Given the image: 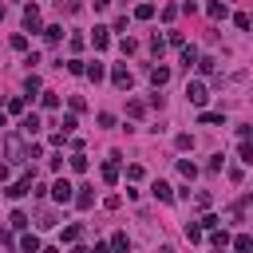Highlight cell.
I'll return each instance as SVG.
<instances>
[{
    "instance_id": "cell-31",
    "label": "cell",
    "mask_w": 253,
    "mask_h": 253,
    "mask_svg": "<svg viewBox=\"0 0 253 253\" xmlns=\"http://www.w3.org/2000/svg\"><path fill=\"white\" fill-rule=\"evenodd\" d=\"M134 16H138V20H150V16H154V4H138Z\"/></svg>"
},
{
    "instance_id": "cell-29",
    "label": "cell",
    "mask_w": 253,
    "mask_h": 253,
    "mask_svg": "<svg viewBox=\"0 0 253 253\" xmlns=\"http://www.w3.org/2000/svg\"><path fill=\"white\" fill-rule=\"evenodd\" d=\"M178 170H182V174H186V178H194V174H198V166H194V162H190V158H178Z\"/></svg>"
},
{
    "instance_id": "cell-32",
    "label": "cell",
    "mask_w": 253,
    "mask_h": 253,
    "mask_svg": "<svg viewBox=\"0 0 253 253\" xmlns=\"http://www.w3.org/2000/svg\"><path fill=\"white\" fill-rule=\"evenodd\" d=\"M178 12H182L178 4H166V8H162V20H166V24H170V20H178Z\"/></svg>"
},
{
    "instance_id": "cell-18",
    "label": "cell",
    "mask_w": 253,
    "mask_h": 253,
    "mask_svg": "<svg viewBox=\"0 0 253 253\" xmlns=\"http://www.w3.org/2000/svg\"><path fill=\"white\" fill-rule=\"evenodd\" d=\"M126 249H130L126 233H115V237H111V253H126Z\"/></svg>"
},
{
    "instance_id": "cell-34",
    "label": "cell",
    "mask_w": 253,
    "mask_h": 253,
    "mask_svg": "<svg viewBox=\"0 0 253 253\" xmlns=\"http://www.w3.org/2000/svg\"><path fill=\"white\" fill-rule=\"evenodd\" d=\"M202 123H210V126H217V123H221V111H202Z\"/></svg>"
},
{
    "instance_id": "cell-15",
    "label": "cell",
    "mask_w": 253,
    "mask_h": 253,
    "mask_svg": "<svg viewBox=\"0 0 253 253\" xmlns=\"http://www.w3.org/2000/svg\"><path fill=\"white\" fill-rule=\"evenodd\" d=\"M67 166H71L75 174H83V170H87V158H83V150H75V154L67 158Z\"/></svg>"
},
{
    "instance_id": "cell-47",
    "label": "cell",
    "mask_w": 253,
    "mask_h": 253,
    "mask_svg": "<svg viewBox=\"0 0 253 253\" xmlns=\"http://www.w3.org/2000/svg\"><path fill=\"white\" fill-rule=\"evenodd\" d=\"M71 253H91V249H87V245H75V249H71Z\"/></svg>"
},
{
    "instance_id": "cell-30",
    "label": "cell",
    "mask_w": 253,
    "mask_h": 253,
    "mask_svg": "<svg viewBox=\"0 0 253 253\" xmlns=\"http://www.w3.org/2000/svg\"><path fill=\"white\" fill-rule=\"evenodd\" d=\"M28 225V213L24 210H12V229H24Z\"/></svg>"
},
{
    "instance_id": "cell-24",
    "label": "cell",
    "mask_w": 253,
    "mask_h": 253,
    "mask_svg": "<svg viewBox=\"0 0 253 253\" xmlns=\"http://www.w3.org/2000/svg\"><path fill=\"white\" fill-rule=\"evenodd\" d=\"M198 67H202V71H210V75H213V71H217V59H213V55H198Z\"/></svg>"
},
{
    "instance_id": "cell-48",
    "label": "cell",
    "mask_w": 253,
    "mask_h": 253,
    "mask_svg": "<svg viewBox=\"0 0 253 253\" xmlns=\"http://www.w3.org/2000/svg\"><path fill=\"white\" fill-rule=\"evenodd\" d=\"M4 126H8V115H4V111H0V130H4Z\"/></svg>"
},
{
    "instance_id": "cell-10",
    "label": "cell",
    "mask_w": 253,
    "mask_h": 253,
    "mask_svg": "<svg viewBox=\"0 0 253 253\" xmlns=\"http://www.w3.org/2000/svg\"><path fill=\"white\" fill-rule=\"evenodd\" d=\"M150 190H154V198H158V202H174V190H170V182H162V178H158Z\"/></svg>"
},
{
    "instance_id": "cell-36",
    "label": "cell",
    "mask_w": 253,
    "mask_h": 253,
    "mask_svg": "<svg viewBox=\"0 0 253 253\" xmlns=\"http://www.w3.org/2000/svg\"><path fill=\"white\" fill-rule=\"evenodd\" d=\"M217 225H221L217 213H206V217H202V229H217Z\"/></svg>"
},
{
    "instance_id": "cell-17",
    "label": "cell",
    "mask_w": 253,
    "mask_h": 253,
    "mask_svg": "<svg viewBox=\"0 0 253 253\" xmlns=\"http://www.w3.org/2000/svg\"><path fill=\"white\" fill-rule=\"evenodd\" d=\"M233 249H237V253H249V249H253V237H249V233H237V237H233Z\"/></svg>"
},
{
    "instance_id": "cell-37",
    "label": "cell",
    "mask_w": 253,
    "mask_h": 253,
    "mask_svg": "<svg viewBox=\"0 0 253 253\" xmlns=\"http://www.w3.org/2000/svg\"><path fill=\"white\" fill-rule=\"evenodd\" d=\"M40 225H43V229H51V225H55V213H51V210H43V213H40Z\"/></svg>"
},
{
    "instance_id": "cell-4",
    "label": "cell",
    "mask_w": 253,
    "mask_h": 253,
    "mask_svg": "<svg viewBox=\"0 0 253 253\" xmlns=\"http://www.w3.org/2000/svg\"><path fill=\"white\" fill-rule=\"evenodd\" d=\"M24 28H28V32H43V24H40V8H36V4L24 8Z\"/></svg>"
},
{
    "instance_id": "cell-11",
    "label": "cell",
    "mask_w": 253,
    "mask_h": 253,
    "mask_svg": "<svg viewBox=\"0 0 253 253\" xmlns=\"http://www.w3.org/2000/svg\"><path fill=\"white\" fill-rule=\"evenodd\" d=\"M206 12H210V20H225V16H229V8H225L221 0H210V4H206Z\"/></svg>"
},
{
    "instance_id": "cell-25",
    "label": "cell",
    "mask_w": 253,
    "mask_h": 253,
    "mask_svg": "<svg viewBox=\"0 0 253 253\" xmlns=\"http://www.w3.org/2000/svg\"><path fill=\"white\" fill-rule=\"evenodd\" d=\"M24 91H28V95H36V91H43V83H40V75H28V79H24Z\"/></svg>"
},
{
    "instance_id": "cell-5",
    "label": "cell",
    "mask_w": 253,
    "mask_h": 253,
    "mask_svg": "<svg viewBox=\"0 0 253 253\" xmlns=\"http://www.w3.org/2000/svg\"><path fill=\"white\" fill-rule=\"evenodd\" d=\"M20 134H24V138H36V134H40V115H24V119H20Z\"/></svg>"
},
{
    "instance_id": "cell-45",
    "label": "cell",
    "mask_w": 253,
    "mask_h": 253,
    "mask_svg": "<svg viewBox=\"0 0 253 253\" xmlns=\"http://www.w3.org/2000/svg\"><path fill=\"white\" fill-rule=\"evenodd\" d=\"M8 178H12V170H8L4 162H0V182H8Z\"/></svg>"
},
{
    "instance_id": "cell-8",
    "label": "cell",
    "mask_w": 253,
    "mask_h": 253,
    "mask_svg": "<svg viewBox=\"0 0 253 253\" xmlns=\"http://www.w3.org/2000/svg\"><path fill=\"white\" fill-rule=\"evenodd\" d=\"M24 194H32V174H24L20 182L8 186V198H24Z\"/></svg>"
},
{
    "instance_id": "cell-3",
    "label": "cell",
    "mask_w": 253,
    "mask_h": 253,
    "mask_svg": "<svg viewBox=\"0 0 253 253\" xmlns=\"http://www.w3.org/2000/svg\"><path fill=\"white\" fill-rule=\"evenodd\" d=\"M111 83H115L119 91H130V83H134V75H130V67H123V63H119V67L111 71Z\"/></svg>"
},
{
    "instance_id": "cell-27",
    "label": "cell",
    "mask_w": 253,
    "mask_h": 253,
    "mask_svg": "<svg viewBox=\"0 0 253 253\" xmlns=\"http://www.w3.org/2000/svg\"><path fill=\"white\" fill-rule=\"evenodd\" d=\"M237 154H241V162H253V142H249V138H241V146H237Z\"/></svg>"
},
{
    "instance_id": "cell-49",
    "label": "cell",
    "mask_w": 253,
    "mask_h": 253,
    "mask_svg": "<svg viewBox=\"0 0 253 253\" xmlns=\"http://www.w3.org/2000/svg\"><path fill=\"white\" fill-rule=\"evenodd\" d=\"M40 253H59V249H40Z\"/></svg>"
},
{
    "instance_id": "cell-42",
    "label": "cell",
    "mask_w": 253,
    "mask_h": 253,
    "mask_svg": "<svg viewBox=\"0 0 253 253\" xmlns=\"http://www.w3.org/2000/svg\"><path fill=\"white\" fill-rule=\"evenodd\" d=\"M126 178H130V182H138V178H142V166H138V162H134V166H126Z\"/></svg>"
},
{
    "instance_id": "cell-39",
    "label": "cell",
    "mask_w": 253,
    "mask_h": 253,
    "mask_svg": "<svg viewBox=\"0 0 253 253\" xmlns=\"http://www.w3.org/2000/svg\"><path fill=\"white\" fill-rule=\"evenodd\" d=\"M83 43H87L83 36H71V40H67V47H71V51H83Z\"/></svg>"
},
{
    "instance_id": "cell-13",
    "label": "cell",
    "mask_w": 253,
    "mask_h": 253,
    "mask_svg": "<svg viewBox=\"0 0 253 253\" xmlns=\"http://www.w3.org/2000/svg\"><path fill=\"white\" fill-rule=\"evenodd\" d=\"M194 63H198V47H194V43H182V67L190 71Z\"/></svg>"
},
{
    "instance_id": "cell-44",
    "label": "cell",
    "mask_w": 253,
    "mask_h": 253,
    "mask_svg": "<svg viewBox=\"0 0 253 253\" xmlns=\"http://www.w3.org/2000/svg\"><path fill=\"white\" fill-rule=\"evenodd\" d=\"M91 253H111V241H95V249Z\"/></svg>"
},
{
    "instance_id": "cell-14",
    "label": "cell",
    "mask_w": 253,
    "mask_h": 253,
    "mask_svg": "<svg viewBox=\"0 0 253 253\" xmlns=\"http://www.w3.org/2000/svg\"><path fill=\"white\" fill-rule=\"evenodd\" d=\"M20 249H24V253H40L43 245H40V237H36V233H24V237H20Z\"/></svg>"
},
{
    "instance_id": "cell-23",
    "label": "cell",
    "mask_w": 253,
    "mask_h": 253,
    "mask_svg": "<svg viewBox=\"0 0 253 253\" xmlns=\"http://www.w3.org/2000/svg\"><path fill=\"white\" fill-rule=\"evenodd\" d=\"M150 51H154V55H162V51H166V36H158V32H154V36H150Z\"/></svg>"
},
{
    "instance_id": "cell-28",
    "label": "cell",
    "mask_w": 253,
    "mask_h": 253,
    "mask_svg": "<svg viewBox=\"0 0 253 253\" xmlns=\"http://www.w3.org/2000/svg\"><path fill=\"white\" fill-rule=\"evenodd\" d=\"M103 75H107V67H103V63H91V67H87V79H95V83H99Z\"/></svg>"
},
{
    "instance_id": "cell-7",
    "label": "cell",
    "mask_w": 253,
    "mask_h": 253,
    "mask_svg": "<svg viewBox=\"0 0 253 253\" xmlns=\"http://www.w3.org/2000/svg\"><path fill=\"white\" fill-rule=\"evenodd\" d=\"M150 83H154V91H158V87H166V83H170V67H166V63L150 67Z\"/></svg>"
},
{
    "instance_id": "cell-2",
    "label": "cell",
    "mask_w": 253,
    "mask_h": 253,
    "mask_svg": "<svg viewBox=\"0 0 253 253\" xmlns=\"http://www.w3.org/2000/svg\"><path fill=\"white\" fill-rule=\"evenodd\" d=\"M51 198L63 206V202H75V186L67 182V178H55V186H51Z\"/></svg>"
},
{
    "instance_id": "cell-16",
    "label": "cell",
    "mask_w": 253,
    "mask_h": 253,
    "mask_svg": "<svg viewBox=\"0 0 253 253\" xmlns=\"http://www.w3.org/2000/svg\"><path fill=\"white\" fill-rule=\"evenodd\" d=\"M75 206H79V210H91V206H95V194H91V190H79V194H75Z\"/></svg>"
},
{
    "instance_id": "cell-9",
    "label": "cell",
    "mask_w": 253,
    "mask_h": 253,
    "mask_svg": "<svg viewBox=\"0 0 253 253\" xmlns=\"http://www.w3.org/2000/svg\"><path fill=\"white\" fill-rule=\"evenodd\" d=\"M103 182H119V154H111V162H103Z\"/></svg>"
},
{
    "instance_id": "cell-22",
    "label": "cell",
    "mask_w": 253,
    "mask_h": 253,
    "mask_svg": "<svg viewBox=\"0 0 253 253\" xmlns=\"http://www.w3.org/2000/svg\"><path fill=\"white\" fill-rule=\"evenodd\" d=\"M43 36H47V43H59V36H63V28H59V24H47V28H43Z\"/></svg>"
},
{
    "instance_id": "cell-1",
    "label": "cell",
    "mask_w": 253,
    "mask_h": 253,
    "mask_svg": "<svg viewBox=\"0 0 253 253\" xmlns=\"http://www.w3.org/2000/svg\"><path fill=\"white\" fill-rule=\"evenodd\" d=\"M186 99H190L194 107H206V99H210V95H206V83H202V79H190V83H186Z\"/></svg>"
},
{
    "instance_id": "cell-6",
    "label": "cell",
    "mask_w": 253,
    "mask_h": 253,
    "mask_svg": "<svg viewBox=\"0 0 253 253\" xmlns=\"http://www.w3.org/2000/svg\"><path fill=\"white\" fill-rule=\"evenodd\" d=\"M4 150H8V158H16V162H28V146H24L20 138H8V142H4Z\"/></svg>"
},
{
    "instance_id": "cell-19",
    "label": "cell",
    "mask_w": 253,
    "mask_h": 253,
    "mask_svg": "<svg viewBox=\"0 0 253 253\" xmlns=\"http://www.w3.org/2000/svg\"><path fill=\"white\" fill-rule=\"evenodd\" d=\"M119 51H123V55H134V51H138V40L123 36V40H119Z\"/></svg>"
},
{
    "instance_id": "cell-40",
    "label": "cell",
    "mask_w": 253,
    "mask_h": 253,
    "mask_svg": "<svg viewBox=\"0 0 253 253\" xmlns=\"http://www.w3.org/2000/svg\"><path fill=\"white\" fill-rule=\"evenodd\" d=\"M126 111H130V115H134V119H138V115H142V111H146V107H142V103H138V99H130V103H126Z\"/></svg>"
},
{
    "instance_id": "cell-20",
    "label": "cell",
    "mask_w": 253,
    "mask_h": 253,
    "mask_svg": "<svg viewBox=\"0 0 253 253\" xmlns=\"http://www.w3.org/2000/svg\"><path fill=\"white\" fill-rule=\"evenodd\" d=\"M67 71H71V75H87V63H83L79 55H71V59H67Z\"/></svg>"
},
{
    "instance_id": "cell-35",
    "label": "cell",
    "mask_w": 253,
    "mask_h": 253,
    "mask_svg": "<svg viewBox=\"0 0 253 253\" xmlns=\"http://www.w3.org/2000/svg\"><path fill=\"white\" fill-rule=\"evenodd\" d=\"M59 126H63L59 134H71V130H75V111H71V115H63V123H59Z\"/></svg>"
},
{
    "instance_id": "cell-38",
    "label": "cell",
    "mask_w": 253,
    "mask_h": 253,
    "mask_svg": "<svg viewBox=\"0 0 253 253\" xmlns=\"http://www.w3.org/2000/svg\"><path fill=\"white\" fill-rule=\"evenodd\" d=\"M59 8H63L67 16H75V12H79V0H59Z\"/></svg>"
},
{
    "instance_id": "cell-46",
    "label": "cell",
    "mask_w": 253,
    "mask_h": 253,
    "mask_svg": "<svg viewBox=\"0 0 253 253\" xmlns=\"http://www.w3.org/2000/svg\"><path fill=\"white\" fill-rule=\"evenodd\" d=\"M95 8H99V12H103V8H111V0H95Z\"/></svg>"
},
{
    "instance_id": "cell-21",
    "label": "cell",
    "mask_w": 253,
    "mask_h": 253,
    "mask_svg": "<svg viewBox=\"0 0 253 253\" xmlns=\"http://www.w3.org/2000/svg\"><path fill=\"white\" fill-rule=\"evenodd\" d=\"M202 233H206L202 221H186V237H190V241H202Z\"/></svg>"
},
{
    "instance_id": "cell-26",
    "label": "cell",
    "mask_w": 253,
    "mask_h": 253,
    "mask_svg": "<svg viewBox=\"0 0 253 253\" xmlns=\"http://www.w3.org/2000/svg\"><path fill=\"white\" fill-rule=\"evenodd\" d=\"M210 241L221 249V245H229V233H225V229H210Z\"/></svg>"
},
{
    "instance_id": "cell-33",
    "label": "cell",
    "mask_w": 253,
    "mask_h": 253,
    "mask_svg": "<svg viewBox=\"0 0 253 253\" xmlns=\"http://www.w3.org/2000/svg\"><path fill=\"white\" fill-rule=\"evenodd\" d=\"M43 107L55 111V107H59V95H55V91H43Z\"/></svg>"
},
{
    "instance_id": "cell-41",
    "label": "cell",
    "mask_w": 253,
    "mask_h": 253,
    "mask_svg": "<svg viewBox=\"0 0 253 253\" xmlns=\"http://www.w3.org/2000/svg\"><path fill=\"white\" fill-rule=\"evenodd\" d=\"M174 142H178V150H190V146H194V138H190V134H178Z\"/></svg>"
},
{
    "instance_id": "cell-43",
    "label": "cell",
    "mask_w": 253,
    "mask_h": 253,
    "mask_svg": "<svg viewBox=\"0 0 253 253\" xmlns=\"http://www.w3.org/2000/svg\"><path fill=\"white\" fill-rule=\"evenodd\" d=\"M63 241H79V225H67L63 229Z\"/></svg>"
},
{
    "instance_id": "cell-12",
    "label": "cell",
    "mask_w": 253,
    "mask_h": 253,
    "mask_svg": "<svg viewBox=\"0 0 253 253\" xmlns=\"http://www.w3.org/2000/svg\"><path fill=\"white\" fill-rule=\"evenodd\" d=\"M91 43H95V51H103V47L111 43V28H95V36H91Z\"/></svg>"
}]
</instances>
